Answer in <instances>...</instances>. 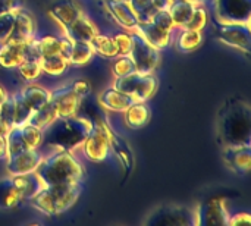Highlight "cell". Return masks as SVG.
<instances>
[{
    "instance_id": "cell-1",
    "label": "cell",
    "mask_w": 251,
    "mask_h": 226,
    "mask_svg": "<svg viewBox=\"0 0 251 226\" xmlns=\"http://www.w3.org/2000/svg\"><path fill=\"white\" fill-rule=\"evenodd\" d=\"M218 134L225 147L251 146L250 104L238 97L229 99L218 113Z\"/></svg>"
},
{
    "instance_id": "cell-2",
    "label": "cell",
    "mask_w": 251,
    "mask_h": 226,
    "mask_svg": "<svg viewBox=\"0 0 251 226\" xmlns=\"http://www.w3.org/2000/svg\"><path fill=\"white\" fill-rule=\"evenodd\" d=\"M93 128V121L84 118H56L43 129V144L50 149L74 151L87 138Z\"/></svg>"
},
{
    "instance_id": "cell-3",
    "label": "cell",
    "mask_w": 251,
    "mask_h": 226,
    "mask_svg": "<svg viewBox=\"0 0 251 226\" xmlns=\"http://www.w3.org/2000/svg\"><path fill=\"white\" fill-rule=\"evenodd\" d=\"M43 187L69 184L84 179L82 165L72 156L71 151L57 150L53 154L44 156L34 171Z\"/></svg>"
},
{
    "instance_id": "cell-4",
    "label": "cell",
    "mask_w": 251,
    "mask_h": 226,
    "mask_svg": "<svg viewBox=\"0 0 251 226\" xmlns=\"http://www.w3.org/2000/svg\"><path fill=\"white\" fill-rule=\"evenodd\" d=\"M82 193V181L43 187L29 201L32 207L47 216H57L71 209Z\"/></svg>"
},
{
    "instance_id": "cell-5",
    "label": "cell",
    "mask_w": 251,
    "mask_h": 226,
    "mask_svg": "<svg viewBox=\"0 0 251 226\" xmlns=\"http://www.w3.org/2000/svg\"><path fill=\"white\" fill-rule=\"evenodd\" d=\"M147 226H197L196 209L187 206L168 204L150 212L144 219Z\"/></svg>"
},
{
    "instance_id": "cell-6",
    "label": "cell",
    "mask_w": 251,
    "mask_h": 226,
    "mask_svg": "<svg viewBox=\"0 0 251 226\" xmlns=\"http://www.w3.org/2000/svg\"><path fill=\"white\" fill-rule=\"evenodd\" d=\"M113 88L131 96L135 101H147L157 91V79L153 75H140L131 72L115 79Z\"/></svg>"
},
{
    "instance_id": "cell-7",
    "label": "cell",
    "mask_w": 251,
    "mask_h": 226,
    "mask_svg": "<svg viewBox=\"0 0 251 226\" xmlns=\"http://www.w3.org/2000/svg\"><path fill=\"white\" fill-rule=\"evenodd\" d=\"M131 40H132V47L128 56L134 63L135 72L140 75L151 74L160 62L159 49L151 46L144 37H141L135 31L131 34Z\"/></svg>"
},
{
    "instance_id": "cell-8",
    "label": "cell",
    "mask_w": 251,
    "mask_h": 226,
    "mask_svg": "<svg viewBox=\"0 0 251 226\" xmlns=\"http://www.w3.org/2000/svg\"><path fill=\"white\" fill-rule=\"evenodd\" d=\"M218 22L250 25L251 0H215Z\"/></svg>"
},
{
    "instance_id": "cell-9",
    "label": "cell",
    "mask_w": 251,
    "mask_h": 226,
    "mask_svg": "<svg viewBox=\"0 0 251 226\" xmlns=\"http://www.w3.org/2000/svg\"><path fill=\"white\" fill-rule=\"evenodd\" d=\"M85 157L91 162H103L110 154V146L101 122H93V128L81 144Z\"/></svg>"
},
{
    "instance_id": "cell-10",
    "label": "cell",
    "mask_w": 251,
    "mask_h": 226,
    "mask_svg": "<svg viewBox=\"0 0 251 226\" xmlns=\"http://www.w3.org/2000/svg\"><path fill=\"white\" fill-rule=\"evenodd\" d=\"M218 38L234 49H238L244 53H250L251 50V32L250 25L246 24H225L218 22Z\"/></svg>"
},
{
    "instance_id": "cell-11",
    "label": "cell",
    "mask_w": 251,
    "mask_h": 226,
    "mask_svg": "<svg viewBox=\"0 0 251 226\" xmlns=\"http://www.w3.org/2000/svg\"><path fill=\"white\" fill-rule=\"evenodd\" d=\"M229 216L224 199H213L196 207L197 226L228 225Z\"/></svg>"
},
{
    "instance_id": "cell-12",
    "label": "cell",
    "mask_w": 251,
    "mask_h": 226,
    "mask_svg": "<svg viewBox=\"0 0 251 226\" xmlns=\"http://www.w3.org/2000/svg\"><path fill=\"white\" fill-rule=\"evenodd\" d=\"M50 100L54 103L59 118H69L76 115L82 97L75 91L74 85L71 84L50 93Z\"/></svg>"
},
{
    "instance_id": "cell-13",
    "label": "cell",
    "mask_w": 251,
    "mask_h": 226,
    "mask_svg": "<svg viewBox=\"0 0 251 226\" xmlns=\"http://www.w3.org/2000/svg\"><path fill=\"white\" fill-rule=\"evenodd\" d=\"M43 157L44 156L38 149H28L13 157L6 159V171L10 176L32 172L35 171Z\"/></svg>"
},
{
    "instance_id": "cell-14",
    "label": "cell",
    "mask_w": 251,
    "mask_h": 226,
    "mask_svg": "<svg viewBox=\"0 0 251 226\" xmlns=\"http://www.w3.org/2000/svg\"><path fill=\"white\" fill-rule=\"evenodd\" d=\"M35 34V19L32 13L25 9L24 6L16 9V19L15 25L12 29V34L7 41H15V43H25L29 38H32Z\"/></svg>"
},
{
    "instance_id": "cell-15",
    "label": "cell",
    "mask_w": 251,
    "mask_h": 226,
    "mask_svg": "<svg viewBox=\"0 0 251 226\" xmlns=\"http://www.w3.org/2000/svg\"><path fill=\"white\" fill-rule=\"evenodd\" d=\"M63 31L65 37L72 43H90L99 34L97 26L84 13L78 16L72 24L65 26Z\"/></svg>"
},
{
    "instance_id": "cell-16",
    "label": "cell",
    "mask_w": 251,
    "mask_h": 226,
    "mask_svg": "<svg viewBox=\"0 0 251 226\" xmlns=\"http://www.w3.org/2000/svg\"><path fill=\"white\" fill-rule=\"evenodd\" d=\"M134 31L138 32L141 37H144L151 46H154L159 50L166 49L172 41V31H166V29L157 26L156 24H153L151 21L138 22L137 26L134 28Z\"/></svg>"
},
{
    "instance_id": "cell-17",
    "label": "cell",
    "mask_w": 251,
    "mask_h": 226,
    "mask_svg": "<svg viewBox=\"0 0 251 226\" xmlns=\"http://www.w3.org/2000/svg\"><path fill=\"white\" fill-rule=\"evenodd\" d=\"M224 159L234 172L240 175H246L249 174L251 168V146L225 147Z\"/></svg>"
},
{
    "instance_id": "cell-18",
    "label": "cell",
    "mask_w": 251,
    "mask_h": 226,
    "mask_svg": "<svg viewBox=\"0 0 251 226\" xmlns=\"http://www.w3.org/2000/svg\"><path fill=\"white\" fill-rule=\"evenodd\" d=\"M104 6L110 12V15L115 18V21L122 25L124 28L134 29L138 24V18L135 12L132 10L129 1L125 0H103Z\"/></svg>"
},
{
    "instance_id": "cell-19",
    "label": "cell",
    "mask_w": 251,
    "mask_h": 226,
    "mask_svg": "<svg viewBox=\"0 0 251 226\" xmlns=\"http://www.w3.org/2000/svg\"><path fill=\"white\" fill-rule=\"evenodd\" d=\"M101 124H103V128H104L106 135H107V140H109L110 151H113L118 156V159L121 160V163L124 165V168H125L126 174H128L131 171V168H132V163H134V156H132V151H131L129 146L107 124H104V122H101Z\"/></svg>"
},
{
    "instance_id": "cell-20",
    "label": "cell",
    "mask_w": 251,
    "mask_h": 226,
    "mask_svg": "<svg viewBox=\"0 0 251 226\" xmlns=\"http://www.w3.org/2000/svg\"><path fill=\"white\" fill-rule=\"evenodd\" d=\"M99 103L106 110L125 112L132 103H135V100L131 96H128V94H125V93H122V91H119V90H116V88L112 87V88L104 90L100 94Z\"/></svg>"
},
{
    "instance_id": "cell-21",
    "label": "cell",
    "mask_w": 251,
    "mask_h": 226,
    "mask_svg": "<svg viewBox=\"0 0 251 226\" xmlns=\"http://www.w3.org/2000/svg\"><path fill=\"white\" fill-rule=\"evenodd\" d=\"M50 13L54 18V21L62 28H65L69 24H72L78 16H81L82 15V10L72 0H57L50 7Z\"/></svg>"
},
{
    "instance_id": "cell-22",
    "label": "cell",
    "mask_w": 251,
    "mask_h": 226,
    "mask_svg": "<svg viewBox=\"0 0 251 226\" xmlns=\"http://www.w3.org/2000/svg\"><path fill=\"white\" fill-rule=\"evenodd\" d=\"M25 60V43L7 41L0 47V66L12 69Z\"/></svg>"
},
{
    "instance_id": "cell-23",
    "label": "cell",
    "mask_w": 251,
    "mask_h": 226,
    "mask_svg": "<svg viewBox=\"0 0 251 226\" xmlns=\"http://www.w3.org/2000/svg\"><path fill=\"white\" fill-rule=\"evenodd\" d=\"M151 118L150 106L146 104V101H135L125 110V124L131 129H140L144 128Z\"/></svg>"
},
{
    "instance_id": "cell-24",
    "label": "cell",
    "mask_w": 251,
    "mask_h": 226,
    "mask_svg": "<svg viewBox=\"0 0 251 226\" xmlns=\"http://www.w3.org/2000/svg\"><path fill=\"white\" fill-rule=\"evenodd\" d=\"M22 201L21 191L18 185L15 184L13 178H4L0 179V209L1 210H9L16 207Z\"/></svg>"
},
{
    "instance_id": "cell-25",
    "label": "cell",
    "mask_w": 251,
    "mask_h": 226,
    "mask_svg": "<svg viewBox=\"0 0 251 226\" xmlns=\"http://www.w3.org/2000/svg\"><path fill=\"white\" fill-rule=\"evenodd\" d=\"M15 184L18 185L19 191H21V197L22 200H31L41 188H43V184L38 178V175L32 171V172H28V174H22V175H15L12 176Z\"/></svg>"
},
{
    "instance_id": "cell-26",
    "label": "cell",
    "mask_w": 251,
    "mask_h": 226,
    "mask_svg": "<svg viewBox=\"0 0 251 226\" xmlns=\"http://www.w3.org/2000/svg\"><path fill=\"white\" fill-rule=\"evenodd\" d=\"M57 118V110L56 106L51 100H49L44 106H41L40 109L34 110L32 115L29 116L26 124H31L40 129H44L47 125H50L54 119Z\"/></svg>"
},
{
    "instance_id": "cell-27",
    "label": "cell",
    "mask_w": 251,
    "mask_h": 226,
    "mask_svg": "<svg viewBox=\"0 0 251 226\" xmlns=\"http://www.w3.org/2000/svg\"><path fill=\"white\" fill-rule=\"evenodd\" d=\"M28 150V146L22 137L21 126H12L6 134V159L13 157Z\"/></svg>"
},
{
    "instance_id": "cell-28",
    "label": "cell",
    "mask_w": 251,
    "mask_h": 226,
    "mask_svg": "<svg viewBox=\"0 0 251 226\" xmlns=\"http://www.w3.org/2000/svg\"><path fill=\"white\" fill-rule=\"evenodd\" d=\"M194 7L191 3H187L184 0H172L171 6H169V13L172 16L174 25L178 28H182L185 25V22L190 19V16L194 12Z\"/></svg>"
},
{
    "instance_id": "cell-29",
    "label": "cell",
    "mask_w": 251,
    "mask_h": 226,
    "mask_svg": "<svg viewBox=\"0 0 251 226\" xmlns=\"http://www.w3.org/2000/svg\"><path fill=\"white\" fill-rule=\"evenodd\" d=\"M22 97L25 99V101L28 103V106L34 110L40 109L41 106H44L49 100H50V93L41 87H37V85H29V87H25L22 91H21Z\"/></svg>"
},
{
    "instance_id": "cell-30",
    "label": "cell",
    "mask_w": 251,
    "mask_h": 226,
    "mask_svg": "<svg viewBox=\"0 0 251 226\" xmlns=\"http://www.w3.org/2000/svg\"><path fill=\"white\" fill-rule=\"evenodd\" d=\"M40 65L44 74L51 76H59L66 71L69 62L60 54H50V56H43L40 59Z\"/></svg>"
},
{
    "instance_id": "cell-31",
    "label": "cell",
    "mask_w": 251,
    "mask_h": 226,
    "mask_svg": "<svg viewBox=\"0 0 251 226\" xmlns=\"http://www.w3.org/2000/svg\"><path fill=\"white\" fill-rule=\"evenodd\" d=\"M94 53L101 54L103 57H116L118 56V49L115 44L113 37L109 35H103V34H97L91 41H90Z\"/></svg>"
},
{
    "instance_id": "cell-32",
    "label": "cell",
    "mask_w": 251,
    "mask_h": 226,
    "mask_svg": "<svg viewBox=\"0 0 251 226\" xmlns=\"http://www.w3.org/2000/svg\"><path fill=\"white\" fill-rule=\"evenodd\" d=\"M203 43L201 31H193V29H184L181 35L178 37V49L184 53H190L197 50Z\"/></svg>"
},
{
    "instance_id": "cell-33",
    "label": "cell",
    "mask_w": 251,
    "mask_h": 226,
    "mask_svg": "<svg viewBox=\"0 0 251 226\" xmlns=\"http://www.w3.org/2000/svg\"><path fill=\"white\" fill-rule=\"evenodd\" d=\"M13 101H15V116H13V126H22L28 122L29 116L32 115V109L28 106L25 99L22 97L21 91L13 93Z\"/></svg>"
},
{
    "instance_id": "cell-34",
    "label": "cell",
    "mask_w": 251,
    "mask_h": 226,
    "mask_svg": "<svg viewBox=\"0 0 251 226\" xmlns=\"http://www.w3.org/2000/svg\"><path fill=\"white\" fill-rule=\"evenodd\" d=\"M94 50L90 43H72L69 63L72 65H85L91 60Z\"/></svg>"
},
{
    "instance_id": "cell-35",
    "label": "cell",
    "mask_w": 251,
    "mask_h": 226,
    "mask_svg": "<svg viewBox=\"0 0 251 226\" xmlns=\"http://www.w3.org/2000/svg\"><path fill=\"white\" fill-rule=\"evenodd\" d=\"M21 132L22 137L28 146V149H40L43 144V129L31 125V124H25L21 126Z\"/></svg>"
},
{
    "instance_id": "cell-36",
    "label": "cell",
    "mask_w": 251,
    "mask_h": 226,
    "mask_svg": "<svg viewBox=\"0 0 251 226\" xmlns=\"http://www.w3.org/2000/svg\"><path fill=\"white\" fill-rule=\"evenodd\" d=\"M15 19H16V9L7 10L0 15V47L4 43H7V40L12 34L13 25H15Z\"/></svg>"
},
{
    "instance_id": "cell-37",
    "label": "cell",
    "mask_w": 251,
    "mask_h": 226,
    "mask_svg": "<svg viewBox=\"0 0 251 226\" xmlns=\"http://www.w3.org/2000/svg\"><path fill=\"white\" fill-rule=\"evenodd\" d=\"M18 71H19L21 76L26 81H34L43 74L40 60H35V59H25L18 66Z\"/></svg>"
},
{
    "instance_id": "cell-38",
    "label": "cell",
    "mask_w": 251,
    "mask_h": 226,
    "mask_svg": "<svg viewBox=\"0 0 251 226\" xmlns=\"http://www.w3.org/2000/svg\"><path fill=\"white\" fill-rule=\"evenodd\" d=\"M13 116H15V101L13 96L7 94L3 103L0 104V122L10 129L13 126Z\"/></svg>"
},
{
    "instance_id": "cell-39",
    "label": "cell",
    "mask_w": 251,
    "mask_h": 226,
    "mask_svg": "<svg viewBox=\"0 0 251 226\" xmlns=\"http://www.w3.org/2000/svg\"><path fill=\"white\" fill-rule=\"evenodd\" d=\"M207 25V12L203 7H194L193 15L185 22L182 29H193V31H201Z\"/></svg>"
},
{
    "instance_id": "cell-40",
    "label": "cell",
    "mask_w": 251,
    "mask_h": 226,
    "mask_svg": "<svg viewBox=\"0 0 251 226\" xmlns=\"http://www.w3.org/2000/svg\"><path fill=\"white\" fill-rule=\"evenodd\" d=\"M132 10L135 12L138 22H147L151 18V6L153 0H129Z\"/></svg>"
},
{
    "instance_id": "cell-41",
    "label": "cell",
    "mask_w": 251,
    "mask_h": 226,
    "mask_svg": "<svg viewBox=\"0 0 251 226\" xmlns=\"http://www.w3.org/2000/svg\"><path fill=\"white\" fill-rule=\"evenodd\" d=\"M112 72L115 74V76H125L131 72H135L134 63L131 60V57L126 56H116V60L112 65Z\"/></svg>"
},
{
    "instance_id": "cell-42",
    "label": "cell",
    "mask_w": 251,
    "mask_h": 226,
    "mask_svg": "<svg viewBox=\"0 0 251 226\" xmlns=\"http://www.w3.org/2000/svg\"><path fill=\"white\" fill-rule=\"evenodd\" d=\"M150 21H151L153 24H156L157 26L166 29V31H172V29L175 28L174 21H172V16H171V13H169L168 9L157 12L156 15H153V18H151Z\"/></svg>"
},
{
    "instance_id": "cell-43",
    "label": "cell",
    "mask_w": 251,
    "mask_h": 226,
    "mask_svg": "<svg viewBox=\"0 0 251 226\" xmlns=\"http://www.w3.org/2000/svg\"><path fill=\"white\" fill-rule=\"evenodd\" d=\"M113 40H115V44H116V49H118V56L129 54L131 47H132L131 35H128V34H116L113 37Z\"/></svg>"
},
{
    "instance_id": "cell-44",
    "label": "cell",
    "mask_w": 251,
    "mask_h": 226,
    "mask_svg": "<svg viewBox=\"0 0 251 226\" xmlns=\"http://www.w3.org/2000/svg\"><path fill=\"white\" fill-rule=\"evenodd\" d=\"M24 6V0H0V15Z\"/></svg>"
},
{
    "instance_id": "cell-45",
    "label": "cell",
    "mask_w": 251,
    "mask_h": 226,
    "mask_svg": "<svg viewBox=\"0 0 251 226\" xmlns=\"http://www.w3.org/2000/svg\"><path fill=\"white\" fill-rule=\"evenodd\" d=\"M72 85H74L75 91H76L82 99L87 97V96L91 93V85H90L87 81H75V82H72Z\"/></svg>"
},
{
    "instance_id": "cell-46",
    "label": "cell",
    "mask_w": 251,
    "mask_h": 226,
    "mask_svg": "<svg viewBox=\"0 0 251 226\" xmlns=\"http://www.w3.org/2000/svg\"><path fill=\"white\" fill-rule=\"evenodd\" d=\"M251 222V218L249 213H237V215H234V216H229V222H228V225H241V224H250Z\"/></svg>"
},
{
    "instance_id": "cell-47",
    "label": "cell",
    "mask_w": 251,
    "mask_h": 226,
    "mask_svg": "<svg viewBox=\"0 0 251 226\" xmlns=\"http://www.w3.org/2000/svg\"><path fill=\"white\" fill-rule=\"evenodd\" d=\"M0 159H6V134L0 132Z\"/></svg>"
},
{
    "instance_id": "cell-48",
    "label": "cell",
    "mask_w": 251,
    "mask_h": 226,
    "mask_svg": "<svg viewBox=\"0 0 251 226\" xmlns=\"http://www.w3.org/2000/svg\"><path fill=\"white\" fill-rule=\"evenodd\" d=\"M184 1L191 3L193 6H200V4H204V3H207V1H210V0H184Z\"/></svg>"
},
{
    "instance_id": "cell-49",
    "label": "cell",
    "mask_w": 251,
    "mask_h": 226,
    "mask_svg": "<svg viewBox=\"0 0 251 226\" xmlns=\"http://www.w3.org/2000/svg\"><path fill=\"white\" fill-rule=\"evenodd\" d=\"M6 96H7V93H6V91H4V90L0 87V104L3 103V100L6 99Z\"/></svg>"
},
{
    "instance_id": "cell-50",
    "label": "cell",
    "mask_w": 251,
    "mask_h": 226,
    "mask_svg": "<svg viewBox=\"0 0 251 226\" xmlns=\"http://www.w3.org/2000/svg\"><path fill=\"white\" fill-rule=\"evenodd\" d=\"M125 1H129V0H125Z\"/></svg>"
}]
</instances>
